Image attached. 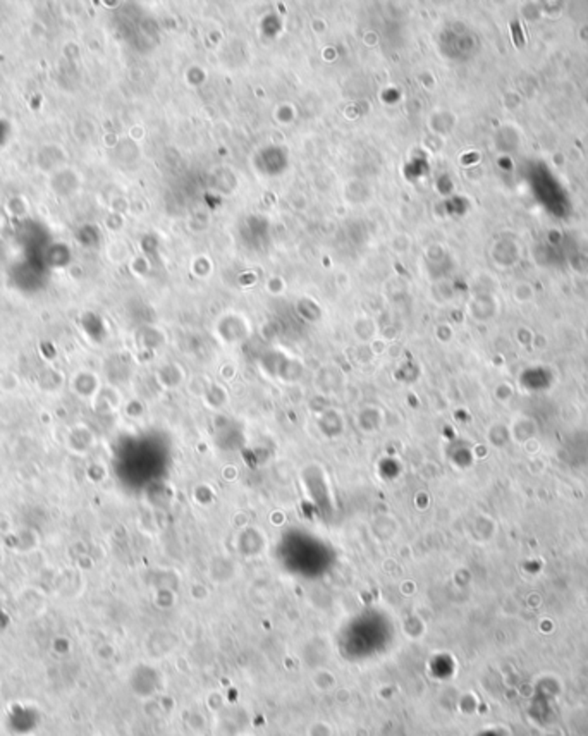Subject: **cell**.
I'll use <instances>...</instances> for the list:
<instances>
[{
	"instance_id": "6da1fadb",
	"label": "cell",
	"mask_w": 588,
	"mask_h": 736,
	"mask_svg": "<svg viewBox=\"0 0 588 736\" xmlns=\"http://www.w3.org/2000/svg\"><path fill=\"white\" fill-rule=\"evenodd\" d=\"M511 31H513V41L514 45H516V48H523L525 45H527V36H525L523 26H521L520 21L514 19L513 23H511Z\"/></svg>"
}]
</instances>
